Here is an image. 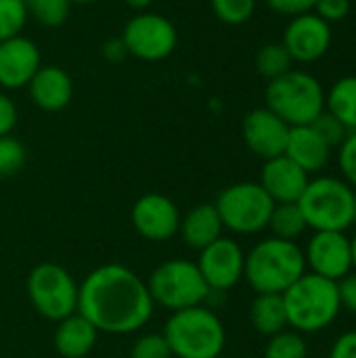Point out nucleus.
Listing matches in <instances>:
<instances>
[{"instance_id":"obj_30","label":"nucleus","mask_w":356,"mask_h":358,"mask_svg":"<svg viewBox=\"0 0 356 358\" xmlns=\"http://www.w3.org/2000/svg\"><path fill=\"white\" fill-rule=\"evenodd\" d=\"M25 164V147L17 138L0 136V176L17 174Z\"/></svg>"},{"instance_id":"obj_21","label":"nucleus","mask_w":356,"mask_h":358,"mask_svg":"<svg viewBox=\"0 0 356 358\" xmlns=\"http://www.w3.org/2000/svg\"><path fill=\"white\" fill-rule=\"evenodd\" d=\"M178 231L183 233V239H185L187 245H191L195 250L208 248L210 243L220 239V231H222V220L218 216L216 206H212V203L195 206L180 220Z\"/></svg>"},{"instance_id":"obj_18","label":"nucleus","mask_w":356,"mask_h":358,"mask_svg":"<svg viewBox=\"0 0 356 358\" xmlns=\"http://www.w3.org/2000/svg\"><path fill=\"white\" fill-rule=\"evenodd\" d=\"M29 99L42 111H61L73 96V82L59 65H42L27 84Z\"/></svg>"},{"instance_id":"obj_25","label":"nucleus","mask_w":356,"mask_h":358,"mask_svg":"<svg viewBox=\"0 0 356 358\" xmlns=\"http://www.w3.org/2000/svg\"><path fill=\"white\" fill-rule=\"evenodd\" d=\"M292 65L294 61L281 42H269L256 52V71L269 82L294 69Z\"/></svg>"},{"instance_id":"obj_6","label":"nucleus","mask_w":356,"mask_h":358,"mask_svg":"<svg viewBox=\"0 0 356 358\" xmlns=\"http://www.w3.org/2000/svg\"><path fill=\"white\" fill-rule=\"evenodd\" d=\"M298 206L308 229L346 233L355 224V189L336 176H319L308 180Z\"/></svg>"},{"instance_id":"obj_38","label":"nucleus","mask_w":356,"mask_h":358,"mask_svg":"<svg viewBox=\"0 0 356 358\" xmlns=\"http://www.w3.org/2000/svg\"><path fill=\"white\" fill-rule=\"evenodd\" d=\"M329 358H356V331H346L342 334L334 346H332V352Z\"/></svg>"},{"instance_id":"obj_44","label":"nucleus","mask_w":356,"mask_h":358,"mask_svg":"<svg viewBox=\"0 0 356 358\" xmlns=\"http://www.w3.org/2000/svg\"><path fill=\"white\" fill-rule=\"evenodd\" d=\"M355 224H356V191H355Z\"/></svg>"},{"instance_id":"obj_11","label":"nucleus","mask_w":356,"mask_h":358,"mask_svg":"<svg viewBox=\"0 0 356 358\" xmlns=\"http://www.w3.org/2000/svg\"><path fill=\"white\" fill-rule=\"evenodd\" d=\"M281 44L294 63L319 61L332 46V25L315 13L292 17L283 31Z\"/></svg>"},{"instance_id":"obj_10","label":"nucleus","mask_w":356,"mask_h":358,"mask_svg":"<svg viewBox=\"0 0 356 358\" xmlns=\"http://www.w3.org/2000/svg\"><path fill=\"white\" fill-rule=\"evenodd\" d=\"M120 38L130 57L147 63L168 59L178 44V31L174 23L168 17L149 10L130 17Z\"/></svg>"},{"instance_id":"obj_34","label":"nucleus","mask_w":356,"mask_h":358,"mask_svg":"<svg viewBox=\"0 0 356 358\" xmlns=\"http://www.w3.org/2000/svg\"><path fill=\"white\" fill-rule=\"evenodd\" d=\"M313 13L332 25V23H338V21H342V19L348 17V13H350V0H317Z\"/></svg>"},{"instance_id":"obj_14","label":"nucleus","mask_w":356,"mask_h":358,"mask_svg":"<svg viewBox=\"0 0 356 358\" xmlns=\"http://www.w3.org/2000/svg\"><path fill=\"white\" fill-rule=\"evenodd\" d=\"M42 67L38 44L27 36H15L0 42V88L19 90L27 88L36 71Z\"/></svg>"},{"instance_id":"obj_3","label":"nucleus","mask_w":356,"mask_h":358,"mask_svg":"<svg viewBox=\"0 0 356 358\" xmlns=\"http://www.w3.org/2000/svg\"><path fill=\"white\" fill-rule=\"evenodd\" d=\"M304 273L306 258L296 241L271 237L245 256L243 277L256 294H283Z\"/></svg>"},{"instance_id":"obj_1","label":"nucleus","mask_w":356,"mask_h":358,"mask_svg":"<svg viewBox=\"0 0 356 358\" xmlns=\"http://www.w3.org/2000/svg\"><path fill=\"white\" fill-rule=\"evenodd\" d=\"M151 313L147 283L122 264L94 268L78 287V315L97 331L132 334L151 319Z\"/></svg>"},{"instance_id":"obj_9","label":"nucleus","mask_w":356,"mask_h":358,"mask_svg":"<svg viewBox=\"0 0 356 358\" xmlns=\"http://www.w3.org/2000/svg\"><path fill=\"white\" fill-rule=\"evenodd\" d=\"M27 296L34 308L50 321H63L78 313V285L59 264H38L27 277Z\"/></svg>"},{"instance_id":"obj_8","label":"nucleus","mask_w":356,"mask_h":358,"mask_svg":"<svg viewBox=\"0 0 356 358\" xmlns=\"http://www.w3.org/2000/svg\"><path fill=\"white\" fill-rule=\"evenodd\" d=\"M214 206L222 227L239 235H254L269 227L275 201L260 187V182H237L227 187Z\"/></svg>"},{"instance_id":"obj_23","label":"nucleus","mask_w":356,"mask_h":358,"mask_svg":"<svg viewBox=\"0 0 356 358\" xmlns=\"http://www.w3.org/2000/svg\"><path fill=\"white\" fill-rule=\"evenodd\" d=\"M325 109L350 132L356 130V76L340 78L325 94Z\"/></svg>"},{"instance_id":"obj_22","label":"nucleus","mask_w":356,"mask_h":358,"mask_svg":"<svg viewBox=\"0 0 356 358\" xmlns=\"http://www.w3.org/2000/svg\"><path fill=\"white\" fill-rule=\"evenodd\" d=\"M250 321L262 336H275L287 327V313L281 294H258L250 308Z\"/></svg>"},{"instance_id":"obj_12","label":"nucleus","mask_w":356,"mask_h":358,"mask_svg":"<svg viewBox=\"0 0 356 358\" xmlns=\"http://www.w3.org/2000/svg\"><path fill=\"white\" fill-rule=\"evenodd\" d=\"M304 258L311 273L329 281H340L353 271L350 239L338 231H315V237L306 245Z\"/></svg>"},{"instance_id":"obj_19","label":"nucleus","mask_w":356,"mask_h":358,"mask_svg":"<svg viewBox=\"0 0 356 358\" xmlns=\"http://www.w3.org/2000/svg\"><path fill=\"white\" fill-rule=\"evenodd\" d=\"M294 164H298L306 174L321 172L332 157V147L313 130V126L290 128L285 153Z\"/></svg>"},{"instance_id":"obj_41","label":"nucleus","mask_w":356,"mask_h":358,"mask_svg":"<svg viewBox=\"0 0 356 358\" xmlns=\"http://www.w3.org/2000/svg\"><path fill=\"white\" fill-rule=\"evenodd\" d=\"M350 254H353V268L356 271V235L350 239Z\"/></svg>"},{"instance_id":"obj_2","label":"nucleus","mask_w":356,"mask_h":358,"mask_svg":"<svg viewBox=\"0 0 356 358\" xmlns=\"http://www.w3.org/2000/svg\"><path fill=\"white\" fill-rule=\"evenodd\" d=\"M287 325L298 334H317L327 329L340 315L338 281H329L315 273H304L283 294Z\"/></svg>"},{"instance_id":"obj_43","label":"nucleus","mask_w":356,"mask_h":358,"mask_svg":"<svg viewBox=\"0 0 356 358\" xmlns=\"http://www.w3.org/2000/svg\"><path fill=\"white\" fill-rule=\"evenodd\" d=\"M34 2H38V0H25V4L29 6V4H34Z\"/></svg>"},{"instance_id":"obj_7","label":"nucleus","mask_w":356,"mask_h":358,"mask_svg":"<svg viewBox=\"0 0 356 358\" xmlns=\"http://www.w3.org/2000/svg\"><path fill=\"white\" fill-rule=\"evenodd\" d=\"M147 289L153 304H159L172 313L201 306L210 294L197 264L187 260H170L159 264L149 277Z\"/></svg>"},{"instance_id":"obj_31","label":"nucleus","mask_w":356,"mask_h":358,"mask_svg":"<svg viewBox=\"0 0 356 358\" xmlns=\"http://www.w3.org/2000/svg\"><path fill=\"white\" fill-rule=\"evenodd\" d=\"M311 126H313V130H315L332 149H334V147H340V145L344 143V138L348 136V132H350V130H348L336 115H332L327 109H323Z\"/></svg>"},{"instance_id":"obj_5","label":"nucleus","mask_w":356,"mask_h":358,"mask_svg":"<svg viewBox=\"0 0 356 358\" xmlns=\"http://www.w3.org/2000/svg\"><path fill=\"white\" fill-rule=\"evenodd\" d=\"M266 107L277 113L287 126H311L325 109V90L321 82L302 69H290L287 73L269 82L264 90Z\"/></svg>"},{"instance_id":"obj_39","label":"nucleus","mask_w":356,"mask_h":358,"mask_svg":"<svg viewBox=\"0 0 356 358\" xmlns=\"http://www.w3.org/2000/svg\"><path fill=\"white\" fill-rule=\"evenodd\" d=\"M101 55H103V59L109 61V63H120V61H124V59L128 57V50H126L122 38H109V40H105L103 46H101Z\"/></svg>"},{"instance_id":"obj_33","label":"nucleus","mask_w":356,"mask_h":358,"mask_svg":"<svg viewBox=\"0 0 356 358\" xmlns=\"http://www.w3.org/2000/svg\"><path fill=\"white\" fill-rule=\"evenodd\" d=\"M338 164L344 180L356 189V130L348 132L344 143L338 147Z\"/></svg>"},{"instance_id":"obj_15","label":"nucleus","mask_w":356,"mask_h":358,"mask_svg":"<svg viewBox=\"0 0 356 358\" xmlns=\"http://www.w3.org/2000/svg\"><path fill=\"white\" fill-rule=\"evenodd\" d=\"M290 128L292 126H287L269 107H258L245 115L241 132L248 149L266 162L285 153Z\"/></svg>"},{"instance_id":"obj_29","label":"nucleus","mask_w":356,"mask_h":358,"mask_svg":"<svg viewBox=\"0 0 356 358\" xmlns=\"http://www.w3.org/2000/svg\"><path fill=\"white\" fill-rule=\"evenodd\" d=\"M69 2L67 0H38L29 4V17H34L44 27H59L65 23L69 15Z\"/></svg>"},{"instance_id":"obj_42","label":"nucleus","mask_w":356,"mask_h":358,"mask_svg":"<svg viewBox=\"0 0 356 358\" xmlns=\"http://www.w3.org/2000/svg\"><path fill=\"white\" fill-rule=\"evenodd\" d=\"M69 4H92V2H97V0H67Z\"/></svg>"},{"instance_id":"obj_16","label":"nucleus","mask_w":356,"mask_h":358,"mask_svg":"<svg viewBox=\"0 0 356 358\" xmlns=\"http://www.w3.org/2000/svg\"><path fill=\"white\" fill-rule=\"evenodd\" d=\"M134 229L151 241H166L180 229V214L172 199L159 193L143 195L132 208Z\"/></svg>"},{"instance_id":"obj_28","label":"nucleus","mask_w":356,"mask_h":358,"mask_svg":"<svg viewBox=\"0 0 356 358\" xmlns=\"http://www.w3.org/2000/svg\"><path fill=\"white\" fill-rule=\"evenodd\" d=\"M212 13L227 25H243L256 10V0H210Z\"/></svg>"},{"instance_id":"obj_27","label":"nucleus","mask_w":356,"mask_h":358,"mask_svg":"<svg viewBox=\"0 0 356 358\" xmlns=\"http://www.w3.org/2000/svg\"><path fill=\"white\" fill-rule=\"evenodd\" d=\"M264 358H308V346L298 331H279L271 336Z\"/></svg>"},{"instance_id":"obj_26","label":"nucleus","mask_w":356,"mask_h":358,"mask_svg":"<svg viewBox=\"0 0 356 358\" xmlns=\"http://www.w3.org/2000/svg\"><path fill=\"white\" fill-rule=\"evenodd\" d=\"M29 19L25 0H0V42L21 36Z\"/></svg>"},{"instance_id":"obj_13","label":"nucleus","mask_w":356,"mask_h":358,"mask_svg":"<svg viewBox=\"0 0 356 358\" xmlns=\"http://www.w3.org/2000/svg\"><path fill=\"white\" fill-rule=\"evenodd\" d=\"M197 268L210 289H231L243 277L245 256L233 239L220 237L201 250Z\"/></svg>"},{"instance_id":"obj_32","label":"nucleus","mask_w":356,"mask_h":358,"mask_svg":"<svg viewBox=\"0 0 356 358\" xmlns=\"http://www.w3.org/2000/svg\"><path fill=\"white\" fill-rule=\"evenodd\" d=\"M170 346L164 338V334H149L136 340V344L130 350V358H170Z\"/></svg>"},{"instance_id":"obj_24","label":"nucleus","mask_w":356,"mask_h":358,"mask_svg":"<svg viewBox=\"0 0 356 358\" xmlns=\"http://www.w3.org/2000/svg\"><path fill=\"white\" fill-rule=\"evenodd\" d=\"M269 229L277 239L296 241L308 229V224L298 203H275L269 218Z\"/></svg>"},{"instance_id":"obj_37","label":"nucleus","mask_w":356,"mask_h":358,"mask_svg":"<svg viewBox=\"0 0 356 358\" xmlns=\"http://www.w3.org/2000/svg\"><path fill=\"white\" fill-rule=\"evenodd\" d=\"M338 294H340V304L348 313L356 315V271L348 273L338 281Z\"/></svg>"},{"instance_id":"obj_17","label":"nucleus","mask_w":356,"mask_h":358,"mask_svg":"<svg viewBox=\"0 0 356 358\" xmlns=\"http://www.w3.org/2000/svg\"><path fill=\"white\" fill-rule=\"evenodd\" d=\"M308 180V174L287 155L266 159L260 174V187L275 203H298Z\"/></svg>"},{"instance_id":"obj_40","label":"nucleus","mask_w":356,"mask_h":358,"mask_svg":"<svg viewBox=\"0 0 356 358\" xmlns=\"http://www.w3.org/2000/svg\"><path fill=\"white\" fill-rule=\"evenodd\" d=\"M132 10H136V13H143V10H147L149 8V4L153 2V0H124Z\"/></svg>"},{"instance_id":"obj_35","label":"nucleus","mask_w":356,"mask_h":358,"mask_svg":"<svg viewBox=\"0 0 356 358\" xmlns=\"http://www.w3.org/2000/svg\"><path fill=\"white\" fill-rule=\"evenodd\" d=\"M266 6L271 10H275L277 15H285V17H298V15H306L313 13L317 0H264Z\"/></svg>"},{"instance_id":"obj_36","label":"nucleus","mask_w":356,"mask_h":358,"mask_svg":"<svg viewBox=\"0 0 356 358\" xmlns=\"http://www.w3.org/2000/svg\"><path fill=\"white\" fill-rule=\"evenodd\" d=\"M17 120H19V111L15 101L6 92H0V136H8L15 130Z\"/></svg>"},{"instance_id":"obj_4","label":"nucleus","mask_w":356,"mask_h":358,"mask_svg":"<svg viewBox=\"0 0 356 358\" xmlns=\"http://www.w3.org/2000/svg\"><path fill=\"white\" fill-rule=\"evenodd\" d=\"M164 338L172 357L178 358H218L225 350V327L220 319L204 308L193 306L176 310L164 329Z\"/></svg>"},{"instance_id":"obj_20","label":"nucleus","mask_w":356,"mask_h":358,"mask_svg":"<svg viewBox=\"0 0 356 358\" xmlns=\"http://www.w3.org/2000/svg\"><path fill=\"white\" fill-rule=\"evenodd\" d=\"M97 329L82 315L59 321L55 331V348L63 358H84L97 344Z\"/></svg>"}]
</instances>
